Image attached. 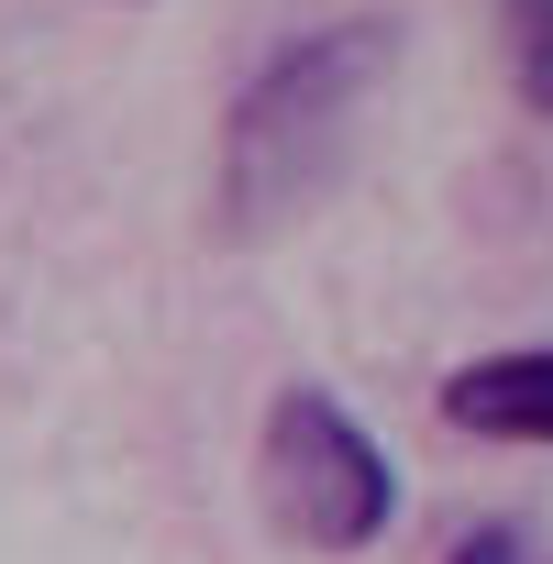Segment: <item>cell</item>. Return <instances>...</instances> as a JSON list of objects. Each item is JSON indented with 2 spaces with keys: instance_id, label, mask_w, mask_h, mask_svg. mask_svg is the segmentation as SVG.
<instances>
[{
  "instance_id": "obj_1",
  "label": "cell",
  "mask_w": 553,
  "mask_h": 564,
  "mask_svg": "<svg viewBox=\"0 0 553 564\" xmlns=\"http://www.w3.org/2000/svg\"><path fill=\"white\" fill-rule=\"evenodd\" d=\"M388 78V23H322V34H289L243 100L221 111V177H210V210L232 243H265L289 232L355 155V122Z\"/></svg>"
},
{
  "instance_id": "obj_2",
  "label": "cell",
  "mask_w": 553,
  "mask_h": 564,
  "mask_svg": "<svg viewBox=\"0 0 553 564\" xmlns=\"http://www.w3.org/2000/svg\"><path fill=\"white\" fill-rule=\"evenodd\" d=\"M254 487H265V520L311 553H366L399 520V476L333 388H276L265 443H254Z\"/></svg>"
},
{
  "instance_id": "obj_3",
  "label": "cell",
  "mask_w": 553,
  "mask_h": 564,
  "mask_svg": "<svg viewBox=\"0 0 553 564\" xmlns=\"http://www.w3.org/2000/svg\"><path fill=\"white\" fill-rule=\"evenodd\" d=\"M443 421L476 443H553V344H509L443 377Z\"/></svg>"
},
{
  "instance_id": "obj_4",
  "label": "cell",
  "mask_w": 553,
  "mask_h": 564,
  "mask_svg": "<svg viewBox=\"0 0 553 564\" xmlns=\"http://www.w3.org/2000/svg\"><path fill=\"white\" fill-rule=\"evenodd\" d=\"M498 34H509V78H520V100L553 122V0H498Z\"/></svg>"
},
{
  "instance_id": "obj_5",
  "label": "cell",
  "mask_w": 553,
  "mask_h": 564,
  "mask_svg": "<svg viewBox=\"0 0 553 564\" xmlns=\"http://www.w3.org/2000/svg\"><path fill=\"white\" fill-rule=\"evenodd\" d=\"M454 564H542V553H531V531H509V520H498V531H465V542H454Z\"/></svg>"
}]
</instances>
